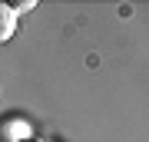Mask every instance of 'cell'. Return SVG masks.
<instances>
[{"mask_svg":"<svg viewBox=\"0 0 149 142\" xmlns=\"http://www.w3.org/2000/svg\"><path fill=\"white\" fill-rule=\"evenodd\" d=\"M13 33H17V13H13V7L0 3V43H7Z\"/></svg>","mask_w":149,"mask_h":142,"instance_id":"1","label":"cell"}]
</instances>
